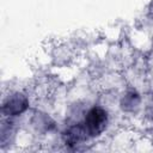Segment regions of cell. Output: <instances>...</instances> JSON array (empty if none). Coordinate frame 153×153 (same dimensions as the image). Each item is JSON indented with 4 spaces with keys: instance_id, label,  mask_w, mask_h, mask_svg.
Returning <instances> with one entry per match:
<instances>
[{
    "instance_id": "1",
    "label": "cell",
    "mask_w": 153,
    "mask_h": 153,
    "mask_svg": "<svg viewBox=\"0 0 153 153\" xmlns=\"http://www.w3.org/2000/svg\"><path fill=\"white\" fill-rule=\"evenodd\" d=\"M105 121H106V114L102 109L94 108L88 112V115L85 120V123H86V127H87L90 134L96 135L99 131H102V129L105 126Z\"/></svg>"
}]
</instances>
